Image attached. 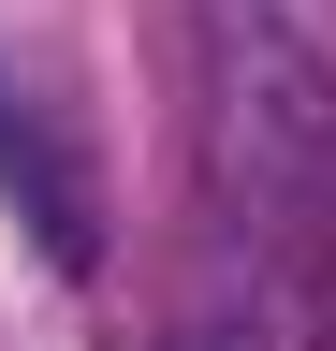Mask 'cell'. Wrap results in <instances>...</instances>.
I'll use <instances>...</instances> for the list:
<instances>
[{"mask_svg":"<svg viewBox=\"0 0 336 351\" xmlns=\"http://www.w3.org/2000/svg\"><path fill=\"white\" fill-rule=\"evenodd\" d=\"M205 191L263 234L336 219V59L278 0H205Z\"/></svg>","mask_w":336,"mask_h":351,"instance_id":"6da1fadb","label":"cell"},{"mask_svg":"<svg viewBox=\"0 0 336 351\" xmlns=\"http://www.w3.org/2000/svg\"><path fill=\"white\" fill-rule=\"evenodd\" d=\"M176 351H248V337H234V322H190V337H176Z\"/></svg>","mask_w":336,"mask_h":351,"instance_id":"3957f363","label":"cell"},{"mask_svg":"<svg viewBox=\"0 0 336 351\" xmlns=\"http://www.w3.org/2000/svg\"><path fill=\"white\" fill-rule=\"evenodd\" d=\"M0 191H15L29 249H44L59 278H88V263H103V176H88V147L59 132V103H44V88H15V73H0Z\"/></svg>","mask_w":336,"mask_h":351,"instance_id":"7a4b0ae2","label":"cell"}]
</instances>
